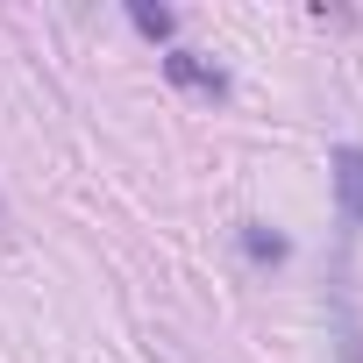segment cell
<instances>
[{
	"instance_id": "7a4b0ae2",
	"label": "cell",
	"mask_w": 363,
	"mask_h": 363,
	"mask_svg": "<svg viewBox=\"0 0 363 363\" xmlns=\"http://www.w3.org/2000/svg\"><path fill=\"white\" fill-rule=\"evenodd\" d=\"M164 72H171L178 86H193V93H228V79H221L214 65H200L193 50H171V57H164Z\"/></svg>"
},
{
	"instance_id": "3957f363",
	"label": "cell",
	"mask_w": 363,
	"mask_h": 363,
	"mask_svg": "<svg viewBox=\"0 0 363 363\" xmlns=\"http://www.w3.org/2000/svg\"><path fill=\"white\" fill-rule=\"evenodd\" d=\"M128 22H135L143 36H171V8H150V0H135V8H128Z\"/></svg>"
},
{
	"instance_id": "5b68a950",
	"label": "cell",
	"mask_w": 363,
	"mask_h": 363,
	"mask_svg": "<svg viewBox=\"0 0 363 363\" xmlns=\"http://www.w3.org/2000/svg\"><path fill=\"white\" fill-rule=\"evenodd\" d=\"M164 363H186V356H171V349H164Z\"/></svg>"
},
{
	"instance_id": "277c9868",
	"label": "cell",
	"mask_w": 363,
	"mask_h": 363,
	"mask_svg": "<svg viewBox=\"0 0 363 363\" xmlns=\"http://www.w3.org/2000/svg\"><path fill=\"white\" fill-rule=\"evenodd\" d=\"M242 250H250V257H271V264L285 257V242H278V235H264V228H242Z\"/></svg>"
},
{
	"instance_id": "6da1fadb",
	"label": "cell",
	"mask_w": 363,
	"mask_h": 363,
	"mask_svg": "<svg viewBox=\"0 0 363 363\" xmlns=\"http://www.w3.org/2000/svg\"><path fill=\"white\" fill-rule=\"evenodd\" d=\"M335 200H342V221H363V150H335Z\"/></svg>"
}]
</instances>
